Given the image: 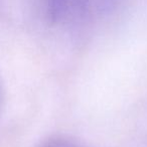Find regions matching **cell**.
<instances>
[{
  "instance_id": "obj_1",
  "label": "cell",
  "mask_w": 147,
  "mask_h": 147,
  "mask_svg": "<svg viewBox=\"0 0 147 147\" xmlns=\"http://www.w3.org/2000/svg\"><path fill=\"white\" fill-rule=\"evenodd\" d=\"M83 0H45V9L53 21H61L74 14L82 15Z\"/></svg>"
},
{
  "instance_id": "obj_2",
  "label": "cell",
  "mask_w": 147,
  "mask_h": 147,
  "mask_svg": "<svg viewBox=\"0 0 147 147\" xmlns=\"http://www.w3.org/2000/svg\"><path fill=\"white\" fill-rule=\"evenodd\" d=\"M122 0H86L87 11L89 9H96L101 12H110L115 9Z\"/></svg>"
}]
</instances>
